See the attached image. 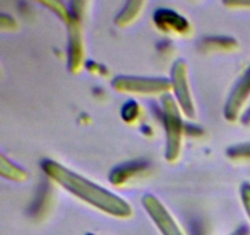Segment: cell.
<instances>
[{"label":"cell","mask_w":250,"mask_h":235,"mask_svg":"<svg viewBox=\"0 0 250 235\" xmlns=\"http://www.w3.org/2000/svg\"><path fill=\"white\" fill-rule=\"evenodd\" d=\"M43 168L49 175H51V178L55 179L63 188L76 193L87 202L92 203L95 207H99L105 212L121 215V217L129 214V207L126 202L110 193L109 191L85 180L82 176L66 170L65 168L54 162H45L43 164Z\"/></svg>","instance_id":"6da1fadb"},{"label":"cell","mask_w":250,"mask_h":235,"mask_svg":"<svg viewBox=\"0 0 250 235\" xmlns=\"http://www.w3.org/2000/svg\"><path fill=\"white\" fill-rule=\"evenodd\" d=\"M144 205H146V208L149 211L151 217L154 218L156 224L159 225L161 232L164 233V235H182V233L180 232L172 218L166 212L165 208L158 202V200H155L151 196H146L144 197Z\"/></svg>","instance_id":"7a4b0ae2"},{"label":"cell","mask_w":250,"mask_h":235,"mask_svg":"<svg viewBox=\"0 0 250 235\" xmlns=\"http://www.w3.org/2000/svg\"><path fill=\"white\" fill-rule=\"evenodd\" d=\"M166 108V120H167V132H168V158H173L177 154L178 141H180L181 120L178 118L177 112L175 109L173 100L170 97L165 99Z\"/></svg>","instance_id":"3957f363"},{"label":"cell","mask_w":250,"mask_h":235,"mask_svg":"<svg viewBox=\"0 0 250 235\" xmlns=\"http://www.w3.org/2000/svg\"><path fill=\"white\" fill-rule=\"evenodd\" d=\"M250 93V69L248 72L246 73L243 78L241 80V82L237 85V87L234 88L233 93L231 95V99H229V108H227V115L229 117V119L236 115L237 110L239 109L241 104L243 103V100H246L247 95Z\"/></svg>","instance_id":"277c9868"},{"label":"cell","mask_w":250,"mask_h":235,"mask_svg":"<svg viewBox=\"0 0 250 235\" xmlns=\"http://www.w3.org/2000/svg\"><path fill=\"white\" fill-rule=\"evenodd\" d=\"M117 87H127L126 90H138V91H158L167 87V82L164 80H143V78H127L122 80L119 78L114 82Z\"/></svg>","instance_id":"5b68a950"},{"label":"cell","mask_w":250,"mask_h":235,"mask_svg":"<svg viewBox=\"0 0 250 235\" xmlns=\"http://www.w3.org/2000/svg\"><path fill=\"white\" fill-rule=\"evenodd\" d=\"M173 76H175V86L176 92H177L178 98H180L181 103L183 105V109L187 112V114L192 115V104H190L189 95L187 92V85H186L185 80V69H183V64L178 63L175 65V70H173Z\"/></svg>","instance_id":"8992f818"},{"label":"cell","mask_w":250,"mask_h":235,"mask_svg":"<svg viewBox=\"0 0 250 235\" xmlns=\"http://www.w3.org/2000/svg\"><path fill=\"white\" fill-rule=\"evenodd\" d=\"M155 21H158L159 24H166L167 22V24H172L173 27H176L180 31H183L187 27V22L185 21V19L171 11H159L158 14H155Z\"/></svg>","instance_id":"52a82bcc"},{"label":"cell","mask_w":250,"mask_h":235,"mask_svg":"<svg viewBox=\"0 0 250 235\" xmlns=\"http://www.w3.org/2000/svg\"><path fill=\"white\" fill-rule=\"evenodd\" d=\"M229 154L238 157H250V143L236 146L229 149Z\"/></svg>","instance_id":"ba28073f"},{"label":"cell","mask_w":250,"mask_h":235,"mask_svg":"<svg viewBox=\"0 0 250 235\" xmlns=\"http://www.w3.org/2000/svg\"><path fill=\"white\" fill-rule=\"evenodd\" d=\"M242 197H243L244 206H246V210L250 217V185L249 184H244L243 188H242Z\"/></svg>","instance_id":"9c48e42d"},{"label":"cell","mask_w":250,"mask_h":235,"mask_svg":"<svg viewBox=\"0 0 250 235\" xmlns=\"http://www.w3.org/2000/svg\"><path fill=\"white\" fill-rule=\"evenodd\" d=\"M233 235H249V230L247 228H241V229L237 230Z\"/></svg>","instance_id":"30bf717a"},{"label":"cell","mask_w":250,"mask_h":235,"mask_svg":"<svg viewBox=\"0 0 250 235\" xmlns=\"http://www.w3.org/2000/svg\"><path fill=\"white\" fill-rule=\"evenodd\" d=\"M244 121L250 122V109L246 113V115H244Z\"/></svg>","instance_id":"8fae6325"}]
</instances>
